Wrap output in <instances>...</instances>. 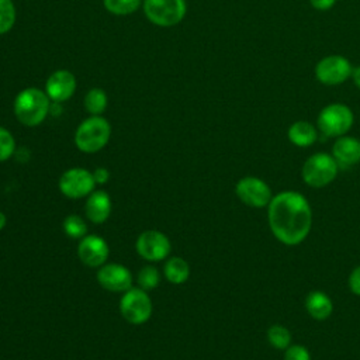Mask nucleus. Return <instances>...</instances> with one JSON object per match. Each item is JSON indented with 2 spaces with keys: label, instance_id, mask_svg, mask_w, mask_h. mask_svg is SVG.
<instances>
[{
  "label": "nucleus",
  "instance_id": "nucleus-1",
  "mask_svg": "<svg viewBox=\"0 0 360 360\" xmlns=\"http://www.w3.org/2000/svg\"><path fill=\"white\" fill-rule=\"evenodd\" d=\"M267 222L278 242L297 246L305 240L312 228V210L301 193L285 190L273 195L269 202Z\"/></svg>",
  "mask_w": 360,
  "mask_h": 360
},
{
  "label": "nucleus",
  "instance_id": "nucleus-2",
  "mask_svg": "<svg viewBox=\"0 0 360 360\" xmlns=\"http://www.w3.org/2000/svg\"><path fill=\"white\" fill-rule=\"evenodd\" d=\"M13 111L24 127H38L51 112V98L38 87H25L14 98Z\"/></svg>",
  "mask_w": 360,
  "mask_h": 360
},
{
  "label": "nucleus",
  "instance_id": "nucleus-3",
  "mask_svg": "<svg viewBox=\"0 0 360 360\" xmlns=\"http://www.w3.org/2000/svg\"><path fill=\"white\" fill-rule=\"evenodd\" d=\"M111 138V125L103 115H90L75 131V145L83 153H96L107 146Z\"/></svg>",
  "mask_w": 360,
  "mask_h": 360
},
{
  "label": "nucleus",
  "instance_id": "nucleus-4",
  "mask_svg": "<svg viewBox=\"0 0 360 360\" xmlns=\"http://www.w3.org/2000/svg\"><path fill=\"white\" fill-rule=\"evenodd\" d=\"M338 162L325 152L311 155L302 165L301 177L304 183L314 188H322L330 184L338 176Z\"/></svg>",
  "mask_w": 360,
  "mask_h": 360
},
{
  "label": "nucleus",
  "instance_id": "nucleus-5",
  "mask_svg": "<svg viewBox=\"0 0 360 360\" xmlns=\"http://www.w3.org/2000/svg\"><path fill=\"white\" fill-rule=\"evenodd\" d=\"M353 122L354 115L349 105L343 103H330L319 111L316 128L329 138H339L349 132Z\"/></svg>",
  "mask_w": 360,
  "mask_h": 360
},
{
  "label": "nucleus",
  "instance_id": "nucleus-6",
  "mask_svg": "<svg viewBox=\"0 0 360 360\" xmlns=\"http://www.w3.org/2000/svg\"><path fill=\"white\" fill-rule=\"evenodd\" d=\"M142 10L149 22L169 28L183 21L187 3L186 0H142Z\"/></svg>",
  "mask_w": 360,
  "mask_h": 360
},
{
  "label": "nucleus",
  "instance_id": "nucleus-7",
  "mask_svg": "<svg viewBox=\"0 0 360 360\" xmlns=\"http://www.w3.org/2000/svg\"><path fill=\"white\" fill-rule=\"evenodd\" d=\"M120 312L131 325L146 323L153 312V304L148 291L141 287H131L120 298Z\"/></svg>",
  "mask_w": 360,
  "mask_h": 360
},
{
  "label": "nucleus",
  "instance_id": "nucleus-8",
  "mask_svg": "<svg viewBox=\"0 0 360 360\" xmlns=\"http://www.w3.org/2000/svg\"><path fill=\"white\" fill-rule=\"evenodd\" d=\"M96 187L93 173L84 167H70L65 170L58 181L59 191L70 200L87 197Z\"/></svg>",
  "mask_w": 360,
  "mask_h": 360
},
{
  "label": "nucleus",
  "instance_id": "nucleus-9",
  "mask_svg": "<svg viewBox=\"0 0 360 360\" xmlns=\"http://www.w3.org/2000/svg\"><path fill=\"white\" fill-rule=\"evenodd\" d=\"M136 253L146 262H162L172 252L170 239L158 229H146L141 232L135 240Z\"/></svg>",
  "mask_w": 360,
  "mask_h": 360
},
{
  "label": "nucleus",
  "instance_id": "nucleus-10",
  "mask_svg": "<svg viewBox=\"0 0 360 360\" xmlns=\"http://www.w3.org/2000/svg\"><path fill=\"white\" fill-rule=\"evenodd\" d=\"M235 194L245 205L252 208H264L273 198L270 186L256 176L239 179L235 184Z\"/></svg>",
  "mask_w": 360,
  "mask_h": 360
},
{
  "label": "nucleus",
  "instance_id": "nucleus-11",
  "mask_svg": "<svg viewBox=\"0 0 360 360\" xmlns=\"http://www.w3.org/2000/svg\"><path fill=\"white\" fill-rule=\"evenodd\" d=\"M353 66L342 55H328L315 66V77L325 86H338L352 77Z\"/></svg>",
  "mask_w": 360,
  "mask_h": 360
},
{
  "label": "nucleus",
  "instance_id": "nucleus-12",
  "mask_svg": "<svg viewBox=\"0 0 360 360\" xmlns=\"http://www.w3.org/2000/svg\"><path fill=\"white\" fill-rule=\"evenodd\" d=\"M97 283L107 291L125 292L132 287V273L120 263H104L97 269Z\"/></svg>",
  "mask_w": 360,
  "mask_h": 360
},
{
  "label": "nucleus",
  "instance_id": "nucleus-13",
  "mask_svg": "<svg viewBox=\"0 0 360 360\" xmlns=\"http://www.w3.org/2000/svg\"><path fill=\"white\" fill-rule=\"evenodd\" d=\"M77 256L80 262L91 269H98L110 256V248L104 238L94 233H87L79 240Z\"/></svg>",
  "mask_w": 360,
  "mask_h": 360
},
{
  "label": "nucleus",
  "instance_id": "nucleus-14",
  "mask_svg": "<svg viewBox=\"0 0 360 360\" xmlns=\"http://www.w3.org/2000/svg\"><path fill=\"white\" fill-rule=\"evenodd\" d=\"M76 87V76L68 69H58L48 76L44 90L52 103H63L75 94Z\"/></svg>",
  "mask_w": 360,
  "mask_h": 360
},
{
  "label": "nucleus",
  "instance_id": "nucleus-15",
  "mask_svg": "<svg viewBox=\"0 0 360 360\" xmlns=\"http://www.w3.org/2000/svg\"><path fill=\"white\" fill-rule=\"evenodd\" d=\"M111 210H112V201L110 194L105 190H93L86 197L84 215L90 222L96 225L104 224L110 218Z\"/></svg>",
  "mask_w": 360,
  "mask_h": 360
},
{
  "label": "nucleus",
  "instance_id": "nucleus-16",
  "mask_svg": "<svg viewBox=\"0 0 360 360\" xmlns=\"http://www.w3.org/2000/svg\"><path fill=\"white\" fill-rule=\"evenodd\" d=\"M332 156L338 165L353 166L360 163V139L349 135L336 138L332 145Z\"/></svg>",
  "mask_w": 360,
  "mask_h": 360
},
{
  "label": "nucleus",
  "instance_id": "nucleus-17",
  "mask_svg": "<svg viewBox=\"0 0 360 360\" xmlns=\"http://www.w3.org/2000/svg\"><path fill=\"white\" fill-rule=\"evenodd\" d=\"M304 307L308 312V315L315 321H325L332 315L333 311V302L330 297L319 290L309 291L305 297Z\"/></svg>",
  "mask_w": 360,
  "mask_h": 360
},
{
  "label": "nucleus",
  "instance_id": "nucleus-18",
  "mask_svg": "<svg viewBox=\"0 0 360 360\" xmlns=\"http://www.w3.org/2000/svg\"><path fill=\"white\" fill-rule=\"evenodd\" d=\"M288 141L298 148H308L318 139V128L309 121H295L287 129Z\"/></svg>",
  "mask_w": 360,
  "mask_h": 360
},
{
  "label": "nucleus",
  "instance_id": "nucleus-19",
  "mask_svg": "<svg viewBox=\"0 0 360 360\" xmlns=\"http://www.w3.org/2000/svg\"><path fill=\"white\" fill-rule=\"evenodd\" d=\"M163 276L172 284H183L190 277V266L183 257L172 256L163 264Z\"/></svg>",
  "mask_w": 360,
  "mask_h": 360
},
{
  "label": "nucleus",
  "instance_id": "nucleus-20",
  "mask_svg": "<svg viewBox=\"0 0 360 360\" xmlns=\"http://www.w3.org/2000/svg\"><path fill=\"white\" fill-rule=\"evenodd\" d=\"M108 105L107 93L101 87H91L87 90L83 107L90 115H101Z\"/></svg>",
  "mask_w": 360,
  "mask_h": 360
},
{
  "label": "nucleus",
  "instance_id": "nucleus-21",
  "mask_svg": "<svg viewBox=\"0 0 360 360\" xmlns=\"http://www.w3.org/2000/svg\"><path fill=\"white\" fill-rule=\"evenodd\" d=\"M266 339L269 345L277 350H285L292 345L291 332L288 328L280 323H274L266 330Z\"/></svg>",
  "mask_w": 360,
  "mask_h": 360
},
{
  "label": "nucleus",
  "instance_id": "nucleus-22",
  "mask_svg": "<svg viewBox=\"0 0 360 360\" xmlns=\"http://www.w3.org/2000/svg\"><path fill=\"white\" fill-rule=\"evenodd\" d=\"M62 229L66 233V236L72 239H82L87 235V224L83 217L77 214L68 215L62 222Z\"/></svg>",
  "mask_w": 360,
  "mask_h": 360
},
{
  "label": "nucleus",
  "instance_id": "nucleus-23",
  "mask_svg": "<svg viewBox=\"0 0 360 360\" xmlns=\"http://www.w3.org/2000/svg\"><path fill=\"white\" fill-rule=\"evenodd\" d=\"M104 8L114 15H129L139 10L142 0H103Z\"/></svg>",
  "mask_w": 360,
  "mask_h": 360
},
{
  "label": "nucleus",
  "instance_id": "nucleus-24",
  "mask_svg": "<svg viewBox=\"0 0 360 360\" xmlns=\"http://www.w3.org/2000/svg\"><path fill=\"white\" fill-rule=\"evenodd\" d=\"M159 283H160V273L152 264L143 266L136 274V284L145 291L155 290L159 285Z\"/></svg>",
  "mask_w": 360,
  "mask_h": 360
},
{
  "label": "nucleus",
  "instance_id": "nucleus-25",
  "mask_svg": "<svg viewBox=\"0 0 360 360\" xmlns=\"http://www.w3.org/2000/svg\"><path fill=\"white\" fill-rule=\"evenodd\" d=\"M17 20V10L13 0H0V35L11 31Z\"/></svg>",
  "mask_w": 360,
  "mask_h": 360
},
{
  "label": "nucleus",
  "instance_id": "nucleus-26",
  "mask_svg": "<svg viewBox=\"0 0 360 360\" xmlns=\"http://www.w3.org/2000/svg\"><path fill=\"white\" fill-rule=\"evenodd\" d=\"M17 145L13 134L4 128L0 127V162L8 160L15 153Z\"/></svg>",
  "mask_w": 360,
  "mask_h": 360
},
{
  "label": "nucleus",
  "instance_id": "nucleus-27",
  "mask_svg": "<svg viewBox=\"0 0 360 360\" xmlns=\"http://www.w3.org/2000/svg\"><path fill=\"white\" fill-rule=\"evenodd\" d=\"M283 360H312V359L307 347H304L302 345L292 343L288 349H285Z\"/></svg>",
  "mask_w": 360,
  "mask_h": 360
},
{
  "label": "nucleus",
  "instance_id": "nucleus-28",
  "mask_svg": "<svg viewBox=\"0 0 360 360\" xmlns=\"http://www.w3.org/2000/svg\"><path fill=\"white\" fill-rule=\"evenodd\" d=\"M347 284H349V290L354 294L360 297V264L356 266L347 278Z\"/></svg>",
  "mask_w": 360,
  "mask_h": 360
},
{
  "label": "nucleus",
  "instance_id": "nucleus-29",
  "mask_svg": "<svg viewBox=\"0 0 360 360\" xmlns=\"http://www.w3.org/2000/svg\"><path fill=\"white\" fill-rule=\"evenodd\" d=\"M91 173H93L96 184H98V186H103L110 180V170L107 167H103V166L96 167Z\"/></svg>",
  "mask_w": 360,
  "mask_h": 360
},
{
  "label": "nucleus",
  "instance_id": "nucleus-30",
  "mask_svg": "<svg viewBox=\"0 0 360 360\" xmlns=\"http://www.w3.org/2000/svg\"><path fill=\"white\" fill-rule=\"evenodd\" d=\"M309 3L315 10L326 11V10H330L335 6L336 0H309Z\"/></svg>",
  "mask_w": 360,
  "mask_h": 360
},
{
  "label": "nucleus",
  "instance_id": "nucleus-31",
  "mask_svg": "<svg viewBox=\"0 0 360 360\" xmlns=\"http://www.w3.org/2000/svg\"><path fill=\"white\" fill-rule=\"evenodd\" d=\"M352 80L353 83L356 84V87L360 90V65L353 68V72H352Z\"/></svg>",
  "mask_w": 360,
  "mask_h": 360
},
{
  "label": "nucleus",
  "instance_id": "nucleus-32",
  "mask_svg": "<svg viewBox=\"0 0 360 360\" xmlns=\"http://www.w3.org/2000/svg\"><path fill=\"white\" fill-rule=\"evenodd\" d=\"M6 225H7V217L4 212L0 211V231H3Z\"/></svg>",
  "mask_w": 360,
  "mask_h": 360
}]
</instances>
